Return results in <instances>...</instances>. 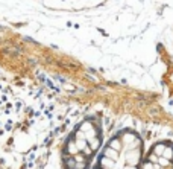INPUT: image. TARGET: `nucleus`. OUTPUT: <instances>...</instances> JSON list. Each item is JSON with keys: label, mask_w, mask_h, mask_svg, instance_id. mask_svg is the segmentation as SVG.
I'll return each mask as SVG.
<instances>
[{"label": "nucleus", "mask_w": 173, "mask_h": 169, "mask_svg": "<svg viewBox=\"0 0 173 169\" xmlns=\"http://www.w3.org/2000/svg\"><path fill=\"white\" fill-rule=\"evenodd\" d=\"M67 151L70 152V154L76 155L78 152H79V148H78V145H76V142H70L68 146H67Z\"/></svg>", "instance_id": "f257e3e1"}]
</instances>
